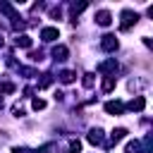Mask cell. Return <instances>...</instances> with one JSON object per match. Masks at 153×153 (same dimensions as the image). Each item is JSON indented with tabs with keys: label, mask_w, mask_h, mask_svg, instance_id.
Masks as SVG:
<instances>
[{
	"label": "cell",
	"mask_w": 153,
	"mask_h": 153,
	"mask_svg": "<svg viewBox=\"0 0 153 153\" xmlns=\"http://www.w3.org/2000/svg\"><path fill=\"white\" fill-rule=\"evenodd\" d=\"M136 22H139V14L134 10H124L122 12V22H120V31H129Z\"/></svg>",
	"instance_id": "obj_1"
},
{
	"label": "cell",
	"mask_w": 153,
	"mask_h": 153,
	"mask_svg": "<svg viewBox=\"0 0 153 153\" xmlns=\"http://www.w3.org/2000/svg\"><path fill=\"white\" fill-rule=\"evenodd\" d=\"M100 48H103L105 53H115V50L120 48V41H117L112 33H105V36L100 38Z\"/></svg>",
	"instance_id": "obj_2"
},
{
	"label": "cell",
	"mask_w": 153,
	"mask_h": 153,
	"mask_svg": "<svg viewBox=\"0 0 153 153\" xmlns=\"http://www.w3.org/2000/svg\"><path fill=\"white\" fill-rule=\"evenodd\" d=\"M98 72H100V74H115V72H117V60H115V57L103 60V62L98 65Z\"/></svg>",
	"instance_id": "obj_3"
},
{
	"label": "cell",
	"mask_w": 153,
	"mask_h": 153,
	"mask_svg": "<svg viewBox=\"0 0 153 153\" xmlns=\"http://www.w3.org/2000/svg\"><path fill=\"white\" fill-rule=\"evenodd\" d=\"M41 38H43L45 43H50V41H57V38H60V31H57V26H45V29L41 31Z\"/></svg>",
	"instance_id": "obj_4"
},
{
	"label": "cell",
	"mask_w": 153,
	"mask_h": 153,
	"mask_svg": "<svg viewBox=\"0 0 153 153\" xmlns=\"http://www.w3.org/2000/svg\"><path fill=\"white\" fill-rule=\"evenodd\" d=\"M96 24H98V26H110V24H112V14H110L108 10L96 12Z\"/></svg>",
	"instance_id": "obj_5"
},
{
	"label": "cell",
	"mask_w": 153,
	"mask_h": 153,
	"mask_svg": "<svg viewBox=\"0 0 153 153\" xmlns=\"http://www.w3.org/2000/svg\"><path fill=\"white\" fill-rule=\"evenodd\" d=\"M127 108H129L131 112H141V110L146 108V98H143V96H136V98H131V100L127 103Z\"/></svg>",
	"instance_id": "obj_6"
},
{
	"label": "cell",
	"mask_w": 153,
	"mask_h": 153,
	"mask_svg": "<svg viewBox=\"0 0 153 153\" xmlns=\"http://www.w3.org/2000/svg\"><path fill=\"white\" fill-rule=\"evenodd\" d=\"M105 112H108V115H122V112H124V105H122L120 100H108V103H105Z\"/></svg>",
	"instance_id": "obj_7"
},
{
	"label": "cell",
	"mask_w": 153,
	"mask_h": 153,
	"mask_svg": "<svg viewBox=\"0 0 153 153\" xmlns=\"http://www.w3.org/2000/svg\"><path fill=\"white\" fill-rule=\"evenodd\" d=\"M124 136H127V129H124V127H117V129H112V131H110V141H108V146H115V143H120Z\"/></svg>",
	"instance_id": "obj_8"
},
{
	"label": "cell",
	"mask_w": 153,
	"mask_h": 153,
	"mask_svg": "<svg viewBox=\"0 0 153 153\" xmlns=\"http://www.w3.org/2000/svg\"><path fill=\"white\" fill-rule=\"evenodd\" d=\"M14 45H17V48H31V36H26V33H17Z\"/></svg>",
	"instance_id": "obj_9"
},
{
	"label": "cell",
	"mask_w": 153,
	"mask_h": 153,
	"mask_svg": "<svg viewBox=\"0 0 153 153\" xmlns=\"http://www.w3.org/2000/svg\"><path fill=\"white\" fill-rule=\"evenodd\" d=\"M67 55H69L67 45H55V48H53V57H55V60L62 62V60H67Z\"/></svg>",
	"instance_id": "obj_10"
},
{
	"label": "cell",
	"mask_w": 153,
	"mask_h": 153,
	"mask_svg": "<svg viewBox=\"0 0 153 153\" xmlns=\"http://www.w3.org/2000/svg\"><path fill=\"white\" fill-rule=\"evenodd\" d=\"M86 139H88L93 146H98V143H103V131H100V129H91Z\"/></svg>",
	"instance_id": "obj_11"
},
{
	"label": "cell",
	"mask_w": 153,
	"mask_h": 153,
	"mask_svg": "<svg viewBox=\"0 0 153 153\" xmlns=\"http://www.w3.org/2000/svg\"><path fill=\"white\" fill-rule=\"evenodd\" d=\"M57 76H60V81H62V84H72V81L76 79V74H74L72 69H62V72H60Z\"/></svg>",
	"instance_id": "obj_12"
},
{
	"label": "cell",
	"mask_w": 153,
	"mask_h": 153,
	"mask_svg": "<svg viewBox=\"0 0 153 153\" xmlns=\"http://www.w3.org/2000/svg\"><path fill=\"white\" fill-rule=\"evenodd\" d=\"M100 88H103V93H110V91L115 88V76H103V84H100Z\"/></svg>",
	"instance_id": "obj_13"
},
{
	"label": "cell",
	"mask_w": 153,
	"mask_h": 153,
	"mask_svg": "<svg viewBox=\"0 0 153 153\" xmlns=\"http://www.w3.org/2000/svg\"><path fill=\"white\" fill-rule=\"evenodd\" d=\"M124 153H143V148H141V141H129Z\"/></svg>",
	"instance_id": "obj_14"
},
{
	"label": "cell",
	"mask_w": 153,
	"mask_h": 153,
	"mask_svg": "<svg viewBox=\"0 0 153 153\" xmlns=\"http://www.w3.org/2000/svg\"><path fill=\"white\" fill-rule=\"evenodd\" d=\"M0 12H5V14H7V17H12V19L17 17V12H14V7H12L10 2H0Z\"/></svg>",
	"instance_id": "obj_15"
},
{
	"label": "cell",
	"mask_w": 153,
	"mask_h": 153,
	"mask_svg": "<svg viewBox=\"0 0 153 153\" xmlns=\"http://www.w3.org/2000/svg\"><path fill=\"white\" fill-rule=\"evenodd\" d=\"M50 84H53V76H50V74H43L41 81H38V88H48Z\"/></svg>",
	"instance_id": "obj_16"
},
{
	"label": "cell",
	"mask_w": 153,
	"mask_h": 153,
	"mask_svg": "<svg viewBox=\"0 0 153 153\" xmlns=\"http://www.w3.org/2000/svg\"><path fill=\"white\" fill-rule=\"evenodd\" d=\"M81 151V141L79 139H69V153H79Z\"/></svg>",
	"instance_id": "obj_17"
},
{
	"label": "cell",
	"mask_w": 153,
	"mask_h": 153,
	"mask_svg": "<svg viewBox=\"0 0 153 153\" xmlns=\"http://www.w3.org/2000/svg\"><path fill=\"white\" fill-rule=\"evenodd\" d=\"M12 29H14V31H22V29H26V22H22L19 17H14V19H12Z\"/></svg>",
	"instance_id": "obj_18"
},
{
	"label": "cell",
	"mask_w": 153,
	"mask_h": 153,
	"mask_svg": "<svg viewBox=\"0 0 153 153\" xmlns=\"http://www.w3.org/2000/svg\"><path fill=\"white\" fill-rule=\"evenodd\" d=\"M81 84H84L86 88H93V84H96V79H93V74H84V79H81Z\"/></svg>",
	"instance_id": "obj_19"
},
{
	"label": "cell",
	"mask_w": 153,
	"mask_h": 153,
	"mask_svg": "<svg viewBox=\"0 0 153 153\" xmlns=\"http://www.w3.org/2000/svg\"><path fill=\"white\" fill-rule=\"evenodd\" d=\"M31 108H33V110H43V108H45V100H43V98H33Z\"/></svg>",
	"instance_id": "obj_20"
},
{
	"label": "cell",
	"mask_w": 153,
	"mask_h": 153,
	"mask_svg": "<svg viewBox=\"0 0 153 153\" xmlns=\"http://www.w3.org/2000/svg\"><path fill=\"white\" fill-rule=\"evenodd\" d=\"M12 115H14V117H24V108H22L19 103H14V105H12Z\"/></svg>",
	"instance_id": "obj_21"
},
{
	"label": "cell",
	"mask_w": 153,
	"mask_h": 153,
	"mask_svg": "<svg viewBox=\"0 0 153 153\" xmlns=\"http://www.w3.org/2000/svg\"><path fill=\"white\" fill-rule=\"evenodd\" d=\"M29 57H31L33 62H41V60H43V50H33V53H29Z\"/></svg>",
	"instance_id": "obj_22"
},
{
	"label": "cell",
	"mask_w": 153,
	"mask_h": 153,
	"mask_svg": "<svg viewBox=\"0 0 153 153\" xmlns=\"http://www.w3.org/2000/svg\"><path fill=\"white\" fill-rule=\"evenodd\" d=\"M86 7H88L86 2H79V5H72V12H74V14H79V12H84Z\"/></svg>",
	"instance_id": "obj_23"
},
{
	"label": "cell",
	"mask_w": 153,
	"mask_h": 153,
	"mask_svg": "<svg viewBox=\"0 0 153 153\" xmlns=\"http://www.w3.org/2000/svg\"><path fill=\"white\" fill-rule=\"evenodd\" d=\"M0 91H2V93H12V91H14V84H10V81H5V84L0 86Z\"/></svg>",
	"instance_id": "obj_24"
},
{
	"label": "cell",
	"mask_w": 153,
	"mask_h": 153,
	"mask_svg": "<svg viewBox=\"0 0 153 153\" xmlns=\"http://www.w3.org/2000/svg\"><path fill=\"white\" fill-rule=\"evenodd\" d=\"M50 148H53V146H50V143H45V146H41V148H33V151H29V153H48Z\"/></svg>",
	"instance_id": "obj_25"
},
{
	"label": "cell",
	"mask_w": 153,
	"mask_h": 153,
	"mask_svg": "<svg viewBox=\"0 0 153 153\" xmlns=\"http://www.w3.org/2000/svg\"><path fill=\"white\" fill-rule=\"evenodd\" d=\"M50 17H53V19H60V17H62V10H60V7H53V10H50Z\"/></svg>",
	"instance_id": "obj_26"
},
{
	"label": "cell",
	"mask_w": 153,
	"mask_h": 153,
	"mask_svg": "<svg viewBox=\"0 0 153 153\" xmlns=\"http://www.w3.org/2000/svg\"><path fill=\"white\" fill-rule=\"evenodd\" d=\"M12 153H26V151H24V148H14Z\"/></svg>",
	"instance_id": "obj_27"
},
{
	"label": "cell",
	"mask_w": 153,
	"mask_h": 153,
	"mask_svg": "<svg viewBox=\"0 0 153 153\" xmlns=\"http://www.w3.org/2000/svg\"><path fill=\"white\" fill-rule=\"evenodd\" d=\"M2 43H5V38H2V36H0V48H2Z\"/></svg>",
	"instance_id": "obj_28"
},
{
	"label": "cell",
	"mask_w": 153,
	"mask_h": 153,
	"mask_svg": "<svg viewBox=\"0 0 153 153\" xmlns=\"http://www.w3.org/2000/svg\"><path fill=\"white\" fill-rule=\"evenodd\" d=\"M0 108H2V98H0Z\"/></svg>",
	"instance_id": "obj_29"
}]
</instances>
